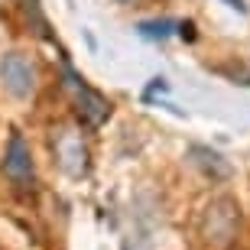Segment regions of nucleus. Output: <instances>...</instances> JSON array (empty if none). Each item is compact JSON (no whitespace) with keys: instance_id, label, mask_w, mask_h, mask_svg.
Wrapping results in <instances>:
<instances>
[{"instance_id":"obj_3","label":"nucleus","mask_w":250,"mask_h":250,"mask_svg":"<svg viewBox=\"0 0 250 250\" xmlns=\"http://www.w3.org/2000/svg\"><path fill=\"white\" fill-rule=\"evenodd\" d=\"M65 78H68V88H72V94H75V104H78V114L84 117V124H88V127H101V124L111 117V104L104 101L94 88H88L84 78L75 75L72 68H65Z\"/></svg>"},{"instance_id":"obj_4","label":"nucleus","mask_w":250,"mask_h":250,"mask_svg":"<svg viewBox=\"0 0 250 250\" xmlns=\"http://www.w3.org/2000/svg\"><path fill=\"white\" fill-rule=\"evenodd\" d=\"M52 146H56V159L59 166L68 172V176H84L88 172V146H84V140L78 130L72 127H62L56 133V140H52Z\"/></svg>"},{"instance_id":"obj_5","label":"nucleus","mask_w":250,"mask_h":250,"mask_svg":"<svg viewBox=\"0 0 250 250\" xmlns=\"http://www.w3.org/2000/svg\"><path fill=\"white\" fill-rule=\"evenodd\" d=\"M3 176L13 186L33 182V153H29V143L23 140V133H10L7 153H3Z\"/></svg>"},{"instance_id":"obj_1","label":"nucleus","mask_w":250,"mask_h":250,"mask_svg":"<svg viewBox=\"0 0 250 250\" xmlns=\"http://www.w3.org/2000/svg\"><path fill=\"white\" fill-rule=\"evenodd\" d=\"M237 231H241V208H237L234 198L221 195V198H211L205 205L202 221H198V234L211 250H228L237 241Z\"/></svg>"},{"instance_id":"obj_7","label":"nucleus","mask_w":250,"mask_h":250,"mask_svg":"<svg viewBox=\"0 0 250 250\" xmlns=\"http://www.w3.org/2000/svg\"><path fill=\"white\" fill-rule=\"evenodd\" d=\"M172 26H176L172 20H156V23H140V33L149 39H166L172 33Z\"/></svg>"},{"instance_id":"obj_8","label":"nucleus","mask_w":250,"mask_h":250,"mask_svg":"<svg viewBox=\"0 0 250 250\" xmlns=\"http://www.w3.org/2000/svg\"><path fill=\"white\" fill-rule=\"evenodd\" d=\"M224 3L231 10H237V13H247V3H244V0H224Z\"/></svg>"},{"instance_id":"obj_9","label":"nucleus","mask_w":250,"mask_h":250,"mask_svg":"<svg viewBox=\"0 0 250 250\" xmlns=\"http://www.w3.org/2000/svg\"><path fill=\"white\" fill-rule=\"evenodd\" d=\"M23 3H36V0H23Z\"/></svg>"},{"instance_id":"obj_2","label":"nucleus","mask_w":250,"mask_h":250,"mask_svg":"<svg viewBox=\"0 0 250 250\" xmlns=\"http://www.w3.org/2000/svg\"><path fill=\"white\" fill-rule=\"evenodd\" d=\"M36 65L29 62L23 52H7V56L0 59V82L7 88L13 98H29V94L36 91Z\"/></svg>"},{"instance_id":"obj_6","label":"nucleus","mask_w":250,"mask_h":250,"mask_svg":"<svg viewBox=\"0 0 250 250\" xmlns=\"http://www.w3.org/2000/svg\"><path fill=\"white\" fill-rule=\"evenodd\" d=\"M192 156H195V163H198V166H202L211 179H228V176H231V166H228V163H224L218 153H211V149L195 146V149H192Z\"/></svg>"}]
</instances>
